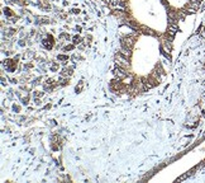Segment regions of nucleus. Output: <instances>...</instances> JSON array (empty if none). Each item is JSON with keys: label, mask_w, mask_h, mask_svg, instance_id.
<instances>
[{"label": "nucleus", "mask_w": 205, "mask_h": 183, "mask_svg": "<svg viewBox=\"0 0 205 183\" xmlns=\"http://www.w3.org/2000/svg\"><path fill=\"white\" fill-rule=\"evenodd\" d=\"M116 60H118V61H116V63H118V65H119L120 67H128V66H129V63L127 61V59H125V57L122 55V53H120V55L116 57Z\"/></svg>", "instance_id": "f03ea898"}, {"label": "nucleus", "mask_w": 205, "mask_h": 183, "mask_svg": "<svg viewBox=\"0 0 205 183\" xmlns=\"http://www.w3.org/2000/svg\"><path fill=\"white\" fill-rule=\"evenodd\" d=\"M133 42H134V41H133V38H132V37H125V38H123V41H122V46H123V48L130 50Z\"/></svg>", "instance_id": "f257e3e1"}, {"label": "nucleus", "mask_w": 205, "mask_h": 183, "mask_svg": "<svg viewBox=\"0 0 205 183\" xmlns=\"http://www.w3.org/2000/svg\"><path fill=\"white\" fill-rule=\"evenodd\" d=\"M114 74H115V76H118V79H124L125 76H127V71H124L122 67L116 69V70L114 71Z\"/></svg>", "instance_id": "7ed1b4c3"}]
</instances>
